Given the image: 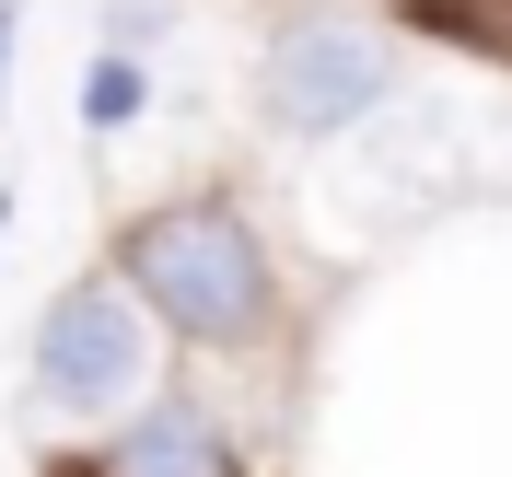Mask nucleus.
Here are the masks:
<instances>
[{
    "label": "nucleus",
    "mask_w": 512,
    "mask_h": 477,
    "mask_svg": "<svg viewBox=\"0 0 512 477\" xmlns=\"http://www.w3.org/2000/svg\"><path fill=\"white\" fill-rule=\"evenodd\" d=\"M117 291L140 315H163L187 350H245L268 326V245L233 198H175V210H140L117 245Z\"/></svg>",
    "instance_id": "obj_1"
},
{
    "label": "nucleus",
    "mask_w": 512,
    "mask_h": 477,
    "mask_svg": "<svg viewBox=\"0 0 512 477\" xmlns=\"http://www.w3.org/2000/svg\"><path fill=\"white\" fill-rule=\"evenodd\" d=\"M152 35H163V12H152V0H117V24H105V47H117V59H140Z\"/></svg>",
    "instance_id": "obj_6"
},
{
    "label": "nucleus",
    "mask_w": 512,
    "mask_h": 477,
    "mask_svg": "<svg viewBox=\"0 0 512 477\" xmlns=\"http://www.w3.org/2000/svg\"><path fill=\"white\" fill-rule=\"evenodd\" d=\"M140 94H152V82H140V59H117V47H105V59H82V128H128V117H140Z\"/></svg>",
    "instance_id": "obj_5"
},
{
    "label": "nucleus",
    "mask_w": 512,
    "mask_h": 477,
    "mask_svg": "<svg viewBox=\"0 0 512 477\" xmlns=\"http://www.w3.org/2000/svg\"><path fill=\"white\" fill-rule=\"evenodd\" d=\"M373 94H384V47L361 24H291L268 47V128H291V140L373 117Z\"/></svg>",
    "instance_id": "obj_3"
},
{
    "label": "nucleus",
    "mask_w": 512,
    "mask_h": 477,
    "mask_svg": "<svg viewBox=\"0 0 512 477\" xmlns=\"http://www.w3.org/2000/svg\"><path fill=\"white\" fill-rule=\"evenodd\" d=\"M0 94H12V0H0Z\"/></svg>",
    "instance_id": "obj_7"
},
{
    "label": "nucleus",
    "mask_w": 512,
    "mask_h": 477,
    "mask_svg": "<svg viewBox=\"0 0 512 477\" xmlns=\"http://www.w3.org/2000/svg\"><path fill=\"white\" fill-rule=\"evenodd\" d=\"M94 477H245L222 443V419L198 408V396H152V408H128V431L94 454Z\"/></svg>",
    "instance_id": "obj_4"
},
{
    "label": "nucleus",
    "mask_w": 512,
    "mask_h": 477,
    "mask_svg": "<svg viewBox=\"0 0 512 477\" xmlns=\"http://www.w3.org/2000/svg\"><path fill=\"white\" fill-rule=\"evenodd\" d=\"M0 222H12V198H0Z\"/></svg>",
    "instance_id": "obj_8"
},
{
    "label": "nucleus",
    "mask_w": 512,
    "mask_h": 477,
    "mask_svg": "<svg viewBox=\"0 0 512 477\" xmlns=\"http://www.w3.org/2000/svg\"><path fill=\"white\" fill-rule=\"evenodd\" d=\"M128 396H152V338H140V303L117 280H70L47 315H35V408L59 419H117Z\"/></svg>",
    "instance_id": "obj_2"
}]
</instances>
